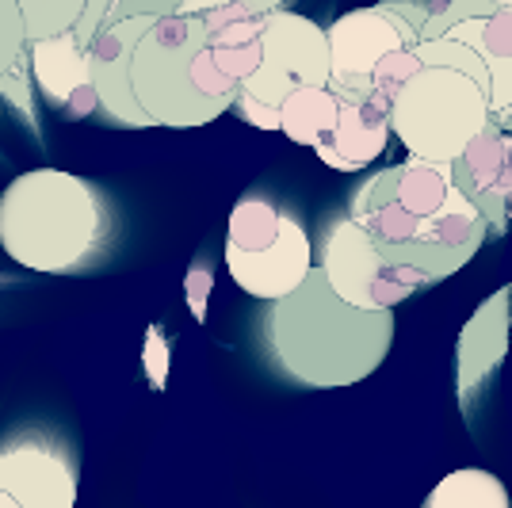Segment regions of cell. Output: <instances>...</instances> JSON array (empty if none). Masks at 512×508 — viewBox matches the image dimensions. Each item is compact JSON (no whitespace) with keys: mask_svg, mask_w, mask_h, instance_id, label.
<instances>
[{"mask_svg":"<svg viewBox=\"0 0 512 508\" xmlns=\"http://www.w3.org/2000/svg\"><path fill=\"white\" fill-rule=\"evenodd\" d=\"M283 218L287 211H279L276 203L260 199V195H245L237 199V207L230 211V230H226V249L237 253H260L283 233Z\"/></svg>","mask_w":512,"mask_h":508,"instance_id":"ac0fdd59","label":"cell"},{"mask_svg":"<svg viewBox=\"0 0 512 508\" xmlns=\"http://www.w3.org/2000/svg\"><path fill=\"white\" fill-rule=\"evenodd\" d=\"M207 295H211V272L207 268H192L188 276V306L199 321L207 318Z\"/></svg>","mask_w":512,"mask_h":508,"instance_id":"484cf974","label":"cell"},{"mask_svg":"<svg viewBox=\"0 0 512 508\" xmlns=\"http://www.w3.org/2000/svg\"><path fill=\"white\" fill-rule=\"evenodd\" d=\"M211 50L218 65L234 77L237 85H245L260 69V58H264V16H253V20H241L234 27H222V31H211Z\"/></svg>","mask_w":512,"mask_h":508,"instance_id":"d6986e66","label":"cell"},{"mask_svg":"<svg viewBox=\"0 0 512 508\" xmlns=\"http://www.w3.org/2000/svg\"><path fill=\"white\" fill-rule=\"evenodd\" d=\"M146 371H150L153 386H165V375H169V344L161 340L157 329H150V337H146Z\"/></svg>","mask_w":512,"mask_h":508,"instance_id":"d4e9b609","label":"cell"},{"mask_svg":"<svg viewBox=\"0 0 512 508\" xmlns=\"http://www.w3.org/2000/svg\"><path fill=\"white\" fill-rule=\"evenodd\" d=\"M0 489L20 508H77V466L46 436L0 444Z\"/></svg>","mask_w":512,"mask_h":508,"instance_id":"9c48e42d","label":"cell"},{"mask_svg":"<svg viewBox=\"0 0 512 508\" xmlns=\"http://www.w3.org/2000/svg\"><path fill=\"white\" fill-rule=\"evenodd\" d=\"M321 268L333 283V291L360 310H394L398 302L432 287V279H425L421 272H409V268L379 253V245L348 214L337 218L325 233Z\"/></svg>","mask_w":512,"mask_h":508,"instance_id":"52a82bcc","label":"cell"},{"mask_svg":"<svg viewBox=\"0 0 512 508\" xmlns=\"http://www.w3.org/2000/svg\"><path fill=\"white\" fill-rule=\"evenodd\" d=\"M226 272L245 295L260 298V302H279V298L295 295L306 283V276L314 272V245L299 218L287 214L283 233L268 249H260V253L226 249Z\"/></svg>","mask_w":512,"mask_h":508,"instance_id":"30bf717a","label":"cell"},{"mask_svg":"<svg viewBox=\"0 0 512 508\" xmlns=\"http://www.w3.org/2000/svg\"><path fill=\"white\" fill-rule=\"evenodd\" d=\"M27 20L16 0H0V81L27 58Z\"/></svg>","mask_w":512,"mask_h":508,"instance_id":"7402d4cb","label":"cell"},{"mask_svg":"<svg viewBox=\"0 0 512 508\" xmlns=\"http://www.w3.org/2000/svg\"><path fill=\"white\" fill-rule=\"evenodd\" d=\"M421 69H425V62L417 58V46L383 58V62L375 65V73H371V104H379L383 111H390L394 100L402 96V88H406Z\"/></svg>","mask_w":512,"mask_h":508,"instance_id":"44dd1931","label":"cell"},{"mask_svg":"<svg viewBox=\"0 0 512 508\" xmlns=\"http://www.w3.org/2000/svg\"><path fill=\"white\" fill-rule=\"evenodd\" d=\"M222 4H234V0H184L180 16H207V12L222 8Z\"/></svg>","mask_w":512,"mask_h":508,"instance_id":"f546056e","label":"cell"},{"mask_svg":"<svg viewBox=\"0 0 512 508\" xmlns=\"http://www.w3.org/2000/svg\"><path fill=\"white\" fill-rule=\"evenodd\" d=\"M390 111H383L371 100H341V119L329 138H321L314 153L329 169L337 172H360L371 161L383 157L386 142H390Z\"/></svg>","mask_w":512,"mask_h":508,"instance_id":"5bb4252c","label":"cell"},{"mask_svg":"<svg viewBox=\"0 0 512 508\" xmlns=\"http://www.w3.org/2000/svg\"><path fill=\"white\" fill-rule=\"evenodd\" d=\"M253 16H268V12H276V8H283V0H241Z\"/></svg>","mask_w":512,"mask_h":508,"instance_id":"4dcf8cb0","label":"cell"},{"mask_svg":"<svg viewBox=\"0 0 512 508\" xmlns=\"http://www.w3.org/2000/svg\"><path fill=\"white\" fill-rule=\"evenodd\" d=\"M279 119H283V134L295 142V146H318L321 138H329L337 119H341V96L333 88H299L291 92L283 107H279Z\"/></svg>","mask_w":512,"mask_h":508,"instance_id":"2e32d148","label":"cell"},{"mask_svg":"<svg viewBox=\"0 0 512 508\" xmlns=\"http://www.w3.org/2000/svg\"><path fill=\"white\" fill-rule=\"evenodd\" d=\"M16 4L27 20V43H43L54 35L77 31L88 0H16Z\"/></svg>","mask_w":512,"mask_h":508,"instance_id":"ffe728a7","label":"cell"},{"mask_svg":"<svg viewBox=\"0 0 512 508\" xmlns=\"http://www.w3.org/2000/svg\"><path fill=\"white\" fill-rule=\"evenodd\" d=\"M333 81V54H329V31L306 20L299 12L276 8L264 16V58L260 69L241 85L268 107H283V100L299 88H329Z\"/></svg>","mask_w":512,"mask_h":508,"instance_id":"ba28073f","label":"cell"},{"mask_svg":"<svg viewBox=\"0 0 512 508\" xmlns=\"http://www.w3.org/2000/svg\"><path fill=\"white\" fill-rule=\"evenodd\" d=\"M16 69H20V65H16ZM16 69H12V73H8V77H4L0 85H4V96H8L12 104L20 107L27 119H31V96H27V81H23Z\"/></svg>","mask_w":512,"mask_h":508,"instance_id":"f1b7e54d","label":"cell"},{"mask_svg":"<svg viewBox=\"0 0 512 508\" xmlns=\"http://www.w3.org/2000/svg\"><path fill=\"white\" fill-rule=\"evenodd\" d=\"M493 123L490 96L470 73L451 65H425L390 107L394 138L413 161L451 165Z\"/></svg>","mask_w":512,"mask_h":508,"instance_id":"5b68a950","label":"cell"},{"mask_svg":"<svg viewBox=\"0 0 512 508\" xmlns=\"http://www.w3.org/2000/svg\"><path fill=\"white\" fill-rule=\"evenodd\" d=\"M241 20H253V12H249L241 0H234V4H222V8H214V12H207V16H203L207 31H222V27H234V23H241Z\"/></svg>","mask_w":512,"mask_h":508,"instance_id":"4316f807","label":"cell"},{"mask_svg":"<svg viewBox=\"0 0 512 508\" xmlns=\"http://www.w3.org/2000/svg\"><path fill=\"white\" fill-rule=\"evenodd\" d=\"M512 333V287L493 291L463 325L459 333V398L470 405V398L490 382V375L501 367L509 352Z\"/></svg>","mask_w":512,"mask_h":508,"instance_id":"4fadbf2b","label":"cell"},{"mask_svg":"<svg viewBox=\"0 0 512 508\" xmlns=\"http://www.w3.org/2000/svg\"><path fill=\"white\" fill-rule=\"evenodd\" d=\"M493 123H497L501 130H509V134H512V107H509V111H501V115H497Z\"/></svg>","mask_w":512,"mask_h":508,"instance_id":"1f68e13d","label":"cell"},{"mask_svg":"<svg viewBox=\"0 0 512 508\" xmlns=\"http://www.w3.org/2000/svg\"><path fill=\"white\" fill-rule=\"evenodd\" d=\"M180 8H184V0H115L111 12H107V27L134 20V16H157V20L161 16H180Z\"/></svg>","mask_w":512,"mask_h":508,"instance_id":"603a6c76","label":"cell"},{"mask_svg":"<svg viewBox=\"0 0 512 508\" xmlns=\"http://www.w3.org/2000/svg\"><path fill=\"white\" fill-rule=\"evenodd\" d=\"M459 191L490 222V233H509L512 222V134L497 123L482 130L459 161H451Z\"/></svg>","mask_w":512,"mask_h":508,"instance_id":"7c38bea8","label":"cell"},{"mask_svg":"<svg viewBox=\"0 0 512 508\" xmlns=\"http://www.w3.org/2000/svg\"><path fill=\"white\" fill-rule=\"evenodd\" d=\"M268 348L279 371L302 386L337 390L379 371L394 344V310H360L344 302L325 268H314L295 295L268 310Z\"/></svg>","mask_w":512,"mask_h":508,"instance_id":"7a4b0ae2","label":"cell"},{"mask_svg":"<svg viewBox=\"0 0 512 508\" xmlns=\"http://www.w3.org/2000/svg\"><path fill=\"white\" fill-rule=\"evenodd\" d=\"M157 16H134L115 27H104L92 43H88V73H92V88L100 92L104 115L115 119L119 127H153V119L142 111L134 85H130V62L134 50L142 43V35L150 31Z\"/></svg>","mask_w":512,"mask_h":508,"instance_id":"8fae6325","label":"cell"},{"mask_svg":"<svg viewBox=\"0 0 512 508\" xmlns=\"http://www.w3.org/2000/svg\"><path fill=\"white\" fill-rule=\"evenodd\" d=\"M425 508H512V501L497 474L478 470V466H463V470H451L448 478L436 482Z\"/></svg>","mask_w":512,"mask_h":508,"instance_id":"e0dca14e","label":"cell"},{"mask_svg":"<svg viewBox=\"0 0 512 508\" xmlns=\"http://www.w3.org/2000/svg\"><path fill=\"white\" fill-rule=\"evenodd\" d=\"M237 111H241V119L249 123V127L256 130H279L283 127V119H279V107H268V104H260V100H253V96H237Z\"/></svg>","mask_w":512,"mask_h":508,"instance_id":"cb8c5ba5","label":"cell"},{"mask_svg":"<svg viewBox=\"0 0 512 508\" xmlns=\"http://www.w3.org/2000/svg\"><path fill=\"white\" fill-rule=\"evenodd\" d=\"M348 218L360 222L379 253L432 283L463 272L490 233V222L459 191L451 165L413 157L363 180Z\"/></svg>","mask_w":512,"mask_h":508,"instance_id":"6da1fadb","label":"cell"},{"mask_svg":"<svg viewBox=\"0 0 512 508\" xmlns=\"http://www.w3.org/2000/svg\"><path fill=\"white\" fill-rule=\"evenodd\" d=\"M130 85L153 127H207L241 96V85L214 58L203 16L153 20L134 50Z\"/></svg>","mask_w":512,"mask_h":508,"instance_id":"277c9868","label":"cell"},{"mask_svg":"<svg viewBox=\"0 0 512 508\" xmlns=\"http://www.w3.org/2000/svg\"><path fill=\"white\" fill-rule=\"evenodd\" d=\"M96 111H104V104H100V92H96L92 85L77 88L73 100L65 104V115H69V119H92Z\"/></svg>","mask_w":512,"mask_h":508,"instance_id":"83f0119b","label":"cell"},{"mask_svg":"<svg viewBox=\"0 0 512 508\" xmlns=\"http://www.w3.org/2000/svg\"><path fill=\"white\" fill-rule=\"evenodd\" d=\"M27 69H31L35 88L43 92V100H50L54 107H65L73 100L77 88L92 85V73H88V46L81 43L73 31L27 46Z\"/></svg>","mask_w":512,"mask_h":508,"instance_id":"9a60e30c","label":"cell"},{"mask_svg":"<svg viewBox=\"0 0 512 508\" xmlns=\"http://www.w3.org/2000/svg\"><path fill=\"white\" fill-rule=\"evenodd\" d=\"M428 8L432 4H417V0H386L375 8L344 12L333 27H325L329 31V54H333L329 88L341 100H371L375 65L390 54H398V50H413L421 43Z\"/></svg>","mask_w":512,"mask_h":508,"instance_id":"8992f818","label":"cell"},{"mask_svg":"<svg viewBox=\"0 0 512 508\" xmlns=\"http://www.w3.org/2000/svg\"><path fill=\"white\" fill-rule=\"evenodd\" d=\"M100 191L62 169H31L0 191V249L27 272L69 276L100 253Z\"/></svg>","mask_w":512,"mask_h":508,"instance_id":"3957f363","label":"cell"}]
</instances>
